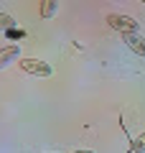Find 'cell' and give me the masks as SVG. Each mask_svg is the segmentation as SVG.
<instances>
[{"instance_id":"1","label":"cell","mask_w":145,"mask_h":153,"mask_svg":"<svg viewBox=\"0 0 145 153\" xmlns=\"http://www.w3.org/2000/svg\"><path fill=\"white\" fill-rule=\"evenodd\" d=\"M107 26L112 31H120V33H140V23L130 16H120V13H109Z\"/></svg>"},{"instance_id":"2","label":"cell","mask_w":145,"mask_h":153,"mask_svg":"<svg viewBox=\"0 0 145 153\" xmlns=\"http://www.w3.org/2000/svg\"><path fill=\"white\" fill-rule=\"evenodd\" d=\"M21 69L31 76H51V64L48 61H41V59H21Z\"/></svg>"},{"instance_id":"3","label":"cell","mask_w":145,"mask_h":153,"mask_svg":"<svg viewBox=\"0 0 145 153\" xmlns=\"http://www.w3.org/2000/svg\"><path fill=\"white\" fill-rule=\"evenodd\" d=\"M120 36L135 56H145V36H140V33H120Z\"/></svg>"},{"instance_id":"4","label":"cell","mask_w":145,"mask_h":153,"mask_svg":"<svg viewBox=\"0 0 145 153\" xmlns=\"http://www.w3.org/2000/svg\"><path fill=\"white\" fill-rule=\"evenodd\" d=\"M18 56H21V46L18 44H10V46H5V49H0V69H5L8 64L18 61Z\"/></svg>"},{"instance_id":"5","label":"cell","mask_w":145,"mask_h":153,"mask_svg":"<svg viewBox=\"0 0 145 153\" xmlns=\"http://www.w3.org/2000/svg\"><path fill=\"white\" fill-rule=\"evenodd\" d=\"M59 10V0H41V18H54V13Z\"/></svg>"},{"instance_id":"6","label":"cell","mask_w":145,"mask_h":153,"mask_svg":"<svg viewBox=\"0 0 145 153\" xmlns=\"http://www.w3.org/2000/svg\"><path fill=\"white\" fill-rule=\"evenodd\" d=\"M130 151H132V153H145V130L140 133L138 138H132V143H130Z\"/></svg>"},{"instance_id":"7","label":"cell","mask_w":145,"mask_h":153,"mask_svg":"<svg viewBox=\"0 0 145 153\" xmlns=\"http://www.w3.org/2000/svg\"><path fill=\"white\" fill-rule=\"evenodd\" d=\"M5 33V38H10V41H23V38H26V31H23V28H8V31H3Z\"/></svg>"},{"instance_id":"8","label":"cell","mask_w":145,"mask_h":153,"mask_svg":"<svg viewBox=\"0 0 145 153\" xmlns=\"http://www.w3.org/2000/svg\"><path fill=\"white\" fill-rule=\"evenodd\" d=\"M8 28H16V18L0 13V31H8Z\"/></svg>"},{"instance_id":"9","label":"cell","mask_w":145,"mask_h":153,"mask_svg":"<svg viewBox=\"0 0 145 153\" xmlns=\"http://www.w3.org/2000/svg\"><path fill=\"white\" fill-rule=\"evenodd\" d=\"M71 153H94V151H87V148H84V151H71Z\"/></svg>"},{"instance_id":"10","label":"cell","mask_w":145,"mask_h":153,"mask_svg":"<svg viewBox=\"0 0 145 153\" xmlns=\"http://www.w3.org/2000/svg\"><path fill=\"white\" fill-rule=\"evenodd\" d=\"M140 3H145V0H140Z\"/></svg>"}]
</instances>
